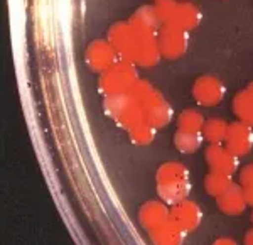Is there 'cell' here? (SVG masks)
I'll return each instance as SVG.
<instances>
[{"label": "cell", "mask_w": 253, "mask_h": 245, "mask_svg": "<svg viewBox=\"0 0 253 245\" xmlns=\"http://www.w3.org/2000/svg\"><path fill=\"white\" fill-rule=\"evenodd\" d=\"M138 78L137 64L126 59H118L112 68L100 75L98 88L105 97L128 93Z\"/></svg>", "instance_id": "1"}, {"label": "cell", "mask_w": 253, "mask_h": 245, "mask_svg": "<svg viewBox=\"0 0 253 245\" xmlns=\"http://www.w3.org/2000/svg\"><path fill=\"white\" fill-rule=\"evenodd\" d=\"M103 107L107 115L112 117L125 130H130L132 127H135L137 124L145 120L144 107L130 93L105 97Z\"/></svg>", "instance_id": "2"}, {"label": "cell", "mask_w": 253, "mask_h": 245, "mask_svg": "<svg viewBox=\"0 0 253 245\" xmlns=\"http://www.w3.org/2000/svg\"><path fill=\"white\" fill-rule=\"evenodd\" d=\"M157 41L162 52V58L167 59L182 58L187 51V46H189L187 31L179 27L174 22H167L157 31Z\"/></svg>", "instance_id": "3"}, {"label": "cell", "mask_w": 253, "mask_h": 245, "mask_svg": "<svg viewBox=\"0 0 253 245\" xmlns=\"http://www.w3.org/2000/svg\"><path fill=\"white\" fill-rule=\"evenodd\" d=\"M138 31L130 20H120L115 22L108 29V41L115 51L118 58L135 63V49H137Z\"/></svg>", "instance_id": "4"}, {"label": "cell", "mask_w": 253, "mask_h": 245, "mask_svg": "<svg viewBox=\"0 0 253 245\" xmlns=\"http://www.w3.org/2000/svg\"><path fill=\"white\" fill-rule=\"evenodd\" d=\"M224 95H226V88L223 81L213 75L199 76L193 85V98L203 107H214L221 103Z\"/></svg>", "instance_id": "5"}, {"label": "cell", "mask_w": 253, "mask_h": 245, "mask_svg": "<svg viewBox=\"0 0 253 245\" xmlns=\"http://www.w3.org/2000/svg\"><path fill=\"white\" fill-rule=\"evenodd\" d=\"M132 22V20H130ZM133 24V22H132ZM135 26V24H133ZM137 27L138 31V39H137V49H135V64L142 68H152L161 61L162 52L159 48V41H157V32L149 31V29H142Z\"/></svg>", "instance_id": "6"}, {"label": "cell", "mask_w": 253, "mask_h": 245, "mask_svg": "<svg viewBox=\"0 0 253 245\" xmlns=\"http://www.w3.org/2000/svg\"><path fill=\"white\" fill-rule=\"evenodd\" d=\"M86 64L93 71L96 73H105L107 69H110L113 64L118 61V52L115 51V48L110 44V41L103 39H96L86 49V54H84Z\"/></svg>", "instance_id": "7"}, {"label": "cell", "mask_w": 253, "mask_h": 245, "mask_svg": "<svg viewBox=\"0 0 253 245\" xmlns=\"http://www.w3.org/2000/svg\"><path fill=\"white\" fill-rule=\"evenodd\" d=\"M142 107H144L145 112V120L150 122L154 127L162 129L172 120L174 110L159 90H156L152 95L147 98L144 103H142Z\"/></svg>", "instance_id": "8"}, {"label": "cell", "mask_w": 253, "mask_h": 245, "mask_svg": "<svg viewBox=\"0 0 253 245\" xmlns=\"http://www.w3.org/2000/svg\"><path fill=\"white\" fill-rule=\"evenodd\" d=\"M206 164L210 171H218L233 176L238 169V156L231 152L224 144H211L205 152Z\"/></svg>", "instance_id": "9"}, {"label": "cell", "mask_w": 253, "mask_h": 245, "mask_svg": "<svg viewBox=\"0 0 253 245\" xmlns=\"http://www.w3.org/2000/svg\"><path fill=\"white\" fill-rule=\"evenodd\" d=\"M224 146L238 157L247 156L253 149V127L242 120L230 124L226 139H224Z\"/></svg>", "instance_id": "10"}, {"label": "cell", "mask_w": 253, "mask_h": 245, "mask_svg": "<svg viewBox=\"0 0 253 245\" xmlns=\"http://www.w3.org/2000/svg\"><path fill=\"white\" fill-rule=\"evenodd\" d=\"M170 220L177 223L182 230L193 232L199 227L203 220V210L199 208L198 203L189 201V199H182V201L170 205Z\"/></svg>", "instance_id": "11"}, {"label": "cell", "mask_w": 253, "mask_h": 245, "mask_svg": "<svg viewBox=\"0 0 253 245\" xmlns=\"http://www.w3.org/2000/svg\"><path fill=\"white\" fill-rule=\"evenodd\" d=\"M216 203H218V208L224 215H230V216L242 215L248 206L247 198H245L243 186L235 185V183L228 188L223 195H219L218 198H216Z\"/></svg>", "instance_id": "12"}, {"label": "cell", "mask_w": 253, "mask_h": 245, "mask_svg": "<svg viewBox=\"0 0 253 245\" xmlns=\"http://www.w3.org/2000/svg\"><path fill=\"white\" fill-rule=\"evenodd\" d=\"M170 216V208L166 205V201H147L138 210V220L145 230H154L166 223Z\"/></svg>", "instance_id": "13"}, {"label": "cell", "mask_w": 253, "mask_h": 245, "mask_svg": "<svg viewBox=\"0 0 253 245\" xmlns=\"http://www.w3.org/2000/svg\"><path fill=\"white\" fill-rule=\"evenodd\" d=\"M186 230H182L172 220H167L161 227L150 230V240L159 245H177L184 242Z\"/></svg>", "instance_id": "14"}, {"label": "cell", "mask_w": 253, "mask_h": 245, "mask_svg": "<svg viewBox=\"0 0 253 245\" xmlns=\"http://www.w3.org/2000/svg\"><path fill=\"white\" fill-rule=\"evenodd\" d=\"M157 193L161 196L162 201L175 205V203L187 199L191 193V181L189 179H181V181H170L157 185Z\"/></svg>", "instance_id": "15"}, {"label": "cell", "mask_w": 253, "mask_h": 245, "mask_svg": "<svg viewBox=\"0 0 253 245\" xmlns=\"http://www.w3.org/2000/svg\"><path fill=\"white\" fill-rule=\"evenodd\" d=\"M201 19H203V14L198 5H194V3H191V2H179L172 22L189 32V31H194L196 27H199Z\"/></svg>", "instance_id": "16"}, {"label": "cell", "mask_w": 253, "mask_h": 245, "mask_svg": "<svg viewBox=\"0 0 253 245\" xmlns=\"http://www.w3.org/2000/svg\"><path fill=\"white\" fill-rule=\"evenodd\" d=\"M233 112L238 120L253 127V83L233 98Z\"/></svg>", "instance_id": "17"}, {"label": "cell", "mask_w": 253, "mask_h": 245, "mask_svg": "<svg viewBox=\"0 0 253 245\" xmlns=\"http://www.w3.org/2000/svg\"><path fill=\"white\" fill-rule=\"evenodd\" d=\"M130 20H132L135 26L142 27V29H149V31H154V32H157L162 26H164V22H162L156 5L138 7V9L135 10V14L130 17Z\"/></svg>", "instance_id": "18"}, {"label": "cell", "mask_w": 253, "mask_h": 245, "mask_svg": "<svg viewBox=\"0 0 253 245\" xmlns=\"http://www.w3.org/2000/svg\"><path fill=\"white\" fill-rule=\"evenodd\" d=\"M181 179H189V169L177 161H169L164 162L162 166H159L156 173V183L162 185V183H170V181H181Z\"/></svg>", "instance_id": "19"}, {"label": "cell", "mask_w": 253, "mask_h": 245, "mask_svg": "<svg viewBox=\"0 0 253 245\" xmlns=\"http://www.w3.org/2000/svg\"><path fill=\"white\" fill-rule=\"evenodd\" d=\"M205 136L203 132H186V130H177L174 136V146L182 154H193L198 149H201Z\"/></svg>", "instance_id": "20"}, {"label": "cell", "mask_w": 253, "mask_h": 245, "mask_svg": "<svg viewBox=\"0 0 253 245\" xmlns=\"http://www.w3.org/2000/svg\"><path fill=\"white\" fill-rule=\"evenodd\" d=\"M228 127H230V124L226 120L213 117L210 120H206L205 127H203V136H205V139L210 144H224Z\"/></svg>", "instance_id": "21"}, {"label": "cell", "mask_w": 253, "mask_h": 245, "mask_svg": "<svg viewBox=\"0 0 253 245\" xmlns=\"http://www.w3.org/2000/svg\"><path fill=\"white\" fill-rule=\"evenodd\" d=\"M231 185H233V179H231L230 174H223V173H218V171H210L205 178L206 193L214 196V198L223 195Z\"/></svg>", "instance_id": "22"}, {"label": "cell", "mask_w": 253, "mask_h": 245, "mask_svg": "<svg viewBox=\"0 0 253 245\" xmlns=\"http://www.w3.org/2000/svg\"><path fill=\"white\" fill-rule=\"evenodd\" d=\"M206 120L196 110H184L177 117V130H186V132H203Z\"/></svg>", "instance_id": "23"}, {"label": "cell", "mask_w": 253, "mask_h": 245, "mask_svg": "<svg viewBox=\"0 0 253 245\" xmlns=\"http://www.w3.org/2000/svg\"><path fill=\"white\" fill-rule=\"evenodd\" d=\"M156 130L157 127H154L150 122H140L137 124L135 127H132L128 130V136H130V141L137 146H149L150 142L156 139Z\"/></svg>", "instance_id": "24"}, {"label": "cell", "mask_w": 253, "mask_h": 245, "mask_svg": "<svg viewBox=\"0 0 253 245\" xmlns=\"http://www.w3.org/2000/svg\"><path fill=\"white\" fill-rule=\"evenodd\" d=\"M177 5H179V2H175V0H157L156 7H157V12H159V15H161L162 22L164 24L172 22L175 10H177Z\"/></svg>", "instance_id": "25"}, {"label": "cell", "mask_w": 253, "mask_h": 245, "mask_svg": "<svg viewBox=\"0 0 253 245\" xmlns=\"http://www.w3.org/2000/svg\"><path fill=\"white\" fill-rule=\"evenodd\" d=\"M156 92V88L152 87V85L149 83V81L147 80H138L135 85H133L132 87V90H130V95H132L133 98H135V100L138 101V103H144V101L147 100V98H149L150 95H152V93Z\"/></svg>", "instance_id": "26"}, {"label": "cell", "mask_w": 253, "mask_h": 245, "mask_svg": "<svg viewBox=\"0 0 253 245\" xmlns=\"http://www.w3.org/2000/svg\"><path fill=\"white\" fill-rule=\"evenodd\" d=\"M240 183L242 186H252L253 185V164L245 166L240 173Z\"/></svg>", "instance_id": "27"}, {"label": "cell", "mask_w": 253, "mask_h": 245, "mask_svg": "<svg viewBox=\"0 0 253 245\" xmlns=\"http://www.w3.org/2000/svg\"><path fill=\"white\" fill-rule=\"evenodd\" d=\"M245 191V198H247V203L250 206H253V185L252 186H243Z\"/></svg>", "instance_id": "28"}, {"label": "cell", "mask_w": 253, "mask_h": 245, "mask_svg": "<svg viewBox=\"0 0 253 245\" xmlns=\"http://www.w3.org/2000/svg\"><path fill=\"white\" fill-rule=\"evenodd\" d=\"M214 244H218V245H221V244H228V245H231V244H236L233 239H216L214 240Z\"/></svg>", "instance_id": "29"}, {"label": "cell", "mask_w": 253, "mask_h": 245, "mask_svg": "<svg viewBox=\"0 0 253 245\" xmlns=\"http://www.w3.org/2000/svg\"><path fill=\"white\" fill-rule=\"evenodd\" d=\"M245 244L253 245V230H248L247 234H245Z\"/></svg>", "instance_id": "30"}, {"label": "cell", "mask_w": 253, "mask_h": 245, "mask_svg": "<svg viewBox=\"0 0 253 245\" xmlns=\"http://www.w3.org/2000/svg\"><path fill=\"white\" fill-rule=\"evenodd\" d=\"M252 222H253V215H252Z\"/></svg>", "instance_id": "31"}, {"label": "cell", "mask_w": 253, "mask_h": 245, "mask_svg": "<svg viewBox=\"0 0 253 245\" xmlns=\"http://www.w3.org/2000/svg\"><path fill=\"white\" fill-rule=\"evenodd\" d=\"M156 2H157V0H156Z\"/></svg>", "instance_id": "32"}]
</instances>
